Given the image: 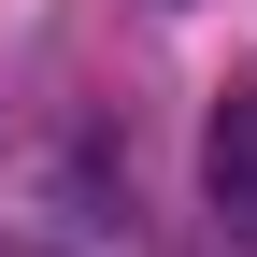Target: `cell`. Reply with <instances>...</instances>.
I'll return each instance as SVG.
<instances>
[{
    "instance_id": "1",
    "label": "cell",
    "mask_w": 257,
    "mask_h": 257,
    "mask_svg": "<svg viewBox=\"0 0 257 257\" xmlns=\"http://www.w3.org/2000/svg\"><path fill=\"white\" fill-rule=\"evenodd\" d=\"M200 200L257 243V57L214 86V114H200Z\"/></svg>"
},
{
    "instance_id": "2",
    "label": "cell",
    "mask_w": 257,
    "mask_h": 257,
    "mask_svg": "<svg viewBox=\"0 0 257 257\" xmlns=\"http://www.w3.org/2000/svg\"><path fill=\"white\" fill-rule=\"evenodd\" d=\"M0 257H43V243H0Z\"/></svg>"
}]
</instances>
